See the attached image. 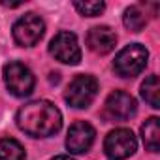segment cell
Segmentation results:
<instances>
[{
	"label": "cell",
	"instance_id": "obj_1",
	"mask_svg": "<svg viewBox=\"0 0 160 160\" xmlns=\"http://www.w3.org/2000/svg\"><path fill=\"white\" fill-rule=\"evenodd\" d=\"M17 126L32 138H49L60 130L62 115L55 104L36 100L17 111Z\"/></svg>",
	"mask_w": 160,
	"mask_h": 160
},
{
	"label": "cell",
	"instance_id": "obj_2",
	"mask_svg": "<svg viewBox=\"0 0 160 160\" xmlns=\"http://www.w3.org/2000/svg\"><path fill=\"white\" fill-rule=\"evenodd\" d=\"M147 58H149V51L141 43H130L122 51H119V55L115 57L113 68L121 77H134L145 70Z\"/></svg>",
	"mask_w": 160,
	"mask_h": 160
},
{
	"label": "cell",
	"instance_id": "obj_3",
	"mask_svg": "<svg viewBox=\"0 0 160 160\" xmlns=\"http://www.w3.org/2000/svg\"><path fill=\"white\" fill-rule=\"evenodd\" d=\"M98 94V81L92 75H77L72 79V83L66 89V102L75 108V109H83L89 108Z\"/></svg>",
	"mask_w": 160,
	"mask_h": 160
},
{
	"label": "cell",
	"instance_id": "obj_4",
	"mask_svg": "<svg viewBox=\"0 0 160 160\" xmlns=\"http://www.w3.org/2000/svg\"><path fill=\"white\" fill-rule=\"evenodd\" d=\"M2 73H4V83L13 96L25 98L32 92L36 81H34V73L30 72L28 66L21 62H8Z\"/></svg>",
	"mask_w": 160,
	"mask_h": 160
},
{
	"label": "cell",
	"instance_id": "obj_5",
	"mask_svg": "<svg viewBox=\"0 0 160 160\" xmlns=\"http://www.w3.org/2000/svg\"><path fill=\"white\" fill-rule=\"evenodd\" d=\"M138 141L132 130L128 128H115L106 136L104 141V151L109 160H126L136 152Z\"/></svg>",
	"mask_w": 160,
	"mask_h": 160
},
{
	"label": "cell",
	"instance_id": "obj_6",
	"mask_svg": "<svg viewBox=\"0 0 160 160\" xmlns=\"http://www.w3.org/2000/svg\"><path fill=\"white\" fill-rule=\"evenodd\" d=\"M43 32H45V23L36 13H27L19 17L13 25V40L23 47L36 45L43 38Z\"/></svg>",
	"mask_w": 160,
	"mask_h": 160
},
{
	"label": "cell",
	"instance_id": "obj_7",
	"mask_svg": "<svg viewBox=\"0 0 160 160\" xmlns=\"http://www.w3.org/2000/svg\"><path fill=\"white\" fill-rule=\"evenodd\" d=\"M49 53L62 64H79L81 60V49H79L77 38L73 32H58L51 43H49Z\"/></svg>",
	"mask_w": 160,
	"mask_h": 160
},
{
	"label": "cell",
	"instance_id": "obj_8",
	"mask_svg": "<svg viewBox=\"0 0 160 160\" xmlns=\"http://www.w3.org/2000/svg\"><path fill=\"white\" fill-rule=\"evenodd\" d=\"M94 128L85 122V121H77L70 126L68 130V136H66V147L70 152L73 154H81V152H87L94 141Z\"/></svg>",
	"mask_w": 160,
	"mask_h": 160
},
{
	"label": "cell",
	"instance_id": "obj_9",
	"mask_svg": "<svg viewBox=\"0 0 160 160\" xmlns=\"http://www.w3.org/2000/svg\"><path fill=\"white\" fill-rule=\"evenodd\" d=\"M136 100L124 91H115L106 100V113L113 121H126L136 113Z\"/></svg>",
	"mask_w": 160,
	"mask_h": 160
},
{
	"label": "cell",
	"instance_id": "obj_10",
	"mask_svg": "<svg viewBox=\"0 0 160 160\" xmlns=\"http://www.w3.org/2000/svg\"><path fill=\"white\" fill-rule=\"evenodd\" d=\"M87 45L96 55H108L117 45V36L109 27H92L87 34Z\"/></svg>",
	"mask_w": 160,
	"mask_h": 160
},
{
	"label": "cell",
	"instance_id": "obj_11",
	"mask_svg": "<svg viewBox=\"0 0 160 160\" xmlns=\"http://www.w3.org/2000/svg\"><path fill=\"white\" fill-rule=\"evenodd\" d=\"M141 139L143 145L147 147V151L156 152L160 149V122L158 117H151L145 121V124L141 126Z\"/></svg>",
	"mask_w": 160,
	"mask_h": 160
},
{
	"label": "cell",
	"instance_id": "obj_12",
	"mask_svg": "<svg viewBox=\"0 0 160 160\" xmlns=\"http://www.w3.org/2000/svg\"><path fill=\"white\" fill-rule=\"evenodd\" d=\"M141 96L151 108L154 109L160 108V83H158L156 75H149L141 83Z\"/></svg>",
	"mask_w": 160,
	"mask_h": 160
},
{
	"label": "cell",
	"instance_id": "obj_13",
	"mask_svg": "<svg viewBox=\"0 0 160 160\" xmlns=\"http://www.w3.org/2000/svg\"><path fill=\"white\" fill-rule=\"evenodd\" d=\"M122 23H124V27H126L128 30H132V32H139V30H143L145 25H147V15L141 12V8H138V6H130V8L124 10Z\"/></svg>",
	"mask_w": 160,
	"mask_h": 160
},
{
	"label": "cell",
	"instance_id": "obj_14",
	"mask_svg": "<svg viewBox=\"0 0 160 160\" xmlns=\"http://www.w3.org/2000/svg\"><path fill=\"white\" fill-rule=\"evenodd\" d=\"M25 149L17 139H0V160H25Z\"/></svg>",
	"mask_w": 160,
	"mask_h": 160
},
{
	"label": "cell",
	"instance_id": "obj_15",
	"mask_svg": "<svg viewBox=\"0 0 160 160\" xmlns=\"http://www.w3.org/2000/svg\"><path fill=\"white\" fill-rule=\"evenodd\" d=\"M73 8L85 17H96V15H100L104 12L106 4L102 0H75Z\"/></svg>",
	"mask_w": 160,
	"mask_h": 160
},
{
	"label": "cell",
	"instance_id": "obj_16",
	"mask_svg": "<svg viewBox=\"0 0 160 160\" xmlns=\"http://www.w3.org/2000/svg\"><path fill=\"white\" fill-rule=\"evenodd\" d=\"M0 4H2V6H8V8H17V6H21L23 2H8V0H2Z\"/></svg>",
	"mask_w": 160,
	"mask_h": 160
},
{
	"label": "cell",
	"instance_id": "obj_17",
	"mask_svg": "<svg viewBox=\"0 0 160 160\" xmlns=\"http://www.w3.org/2000/svg\"><path fill=\"white\" fill-rule=\"evenodd\" d=\"M53 160H73V158H70V156H66V154H60V156H55Z\"/></svg>",
	"mask_w": 160,
	"mask_h": 160
}]
</instances>
